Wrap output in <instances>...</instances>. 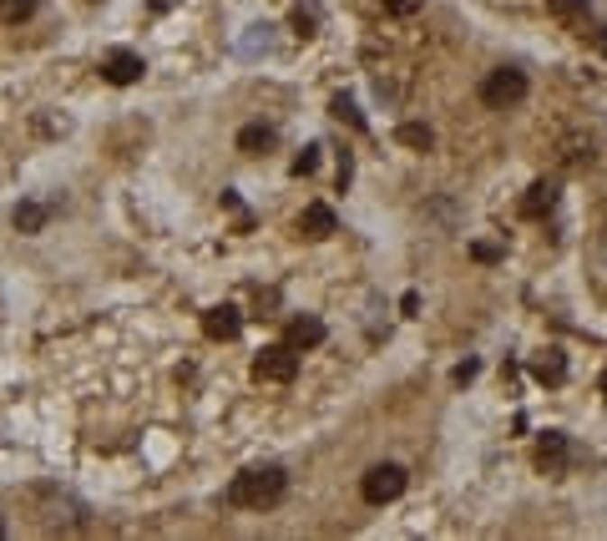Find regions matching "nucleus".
Here are the masks:
<instances>
[{"label": "nucleus", "instance_id": "obj_18", "mask_svg": "<svg viewBox=\"0 0 607 541\" xmlns=\"http://www.w3.org/2000/svg\"><path fill=\"white\" fill-rule=\"evenodd\" d=\"M335 116H339V122H349V127H364V122H360V112H354V102H345V96L335 102Z\"/></svg>", "mask_w": 607, "mask_h": 541}, {"label": "nucleus", "instance_id": "obj_9", "mask_svg": "<svg viewBox=\"0 0 607 541\" xmlns=\"http://www.w3.org/2000/svg\"><path fill=\"white\" fill-rule=\"evenodd\" d=\"M552 207H556V182H531L527 197H521V213L527 218H547Z\"/></svg>", "mask_w": 607, "mask_h": 541}, {"label": "nucleus", "instance_id": "obj_22", "mask_svg": "<svg viewBox=\"0 0 607 541\" xmlns=\"http://www.w3.org/2000/svg\"><path fill=\"white\" fill-rule=\"evenodd\" d=\"M597 390H602V395H607V370H602V380H597Z\"/></svg>", "mask_w": 607, "mask_h": 541}, {"label": "nucleus", "instance_id": "obj_12", "mask_svg": "<svg viewBox=\"0 0 607 541\" xmlns=\"http://www.w3.org/2000/svg\"><path fill=\"white\" fill-rule=\"evenodd\" d=\"M269 147H273V127H259V122H253V127L238 132V152L259 157V152H269Z\"/></svg>", "mask_w": 607, "mask_h": 541}, {"label": "nucleus", "instance_id": "obj_8", "mask_svg": "<svg viewBox=\"0 0 607 541\" xmlns=\"http://www.w3.org/2000/svg\"><path fill=\"white\" fill-rule=\"evenodd\" d=\"M299 233L304 238H329V233H339V223H335V213L324 203H309L304 213H299Z\"/></svg>", "mask_w": 607, "mask_h": 541}, {"label": "nucleus", "instance_id": "obj_7", "mask_svg": "<svg viewBox=\"0 0 607 541\" xmlns=\"http://www.w3.org/2000/svg\"><path fill=\"white\" fill-rule=\"evenodd\" d=\"M537 465H542L547 476H556V471L567 465V436H562V430H547V436L537 440Z\"/></svg>", "mask_w": 607, "mask_h": 541}, {"label": "nucleus", "instance_id": "obj_4", "mask_svg": "<svg viewBox=\"0 0 607 541\" xmlns=\"http://www.w3.org/2000/svg\"><path fill=\"white\" fill-rule=\"evenodd\" d=\"M400 491H405V471L400 465H370L360 481V496L370 506H390V501H400Z\"/></svg>", "mask_w": 607, "mask_h": 541}, {"label": "nucleus", "instance_id": "obj_2", "mask_svg": "<svg viewBox=\"0 0 607 541\" xmlns=\"http://www.w3.org/2000/svg\"><path fill=\"white\" fill-rule=\"evenodd\" d=\"M521 96H527V71H517V66H496L492 77L481 81V102L492 106V112L517 106Z\"/></svg>", "mask_w": 607, "mask_h": 541}, {"label": "nucleus", "instance_id": "obj_3", "mask_svg": "<svg viewBox=\"0 0 607 541\" xmlns=\"http://www.w3.org/2000/svg\"><path fill=\"white\" fill-rule=\"evenodd\" d=\"M299 374V349L294 344H269L253 360V380H263V385H289Z\"/></svg>", "mask_w": 607, "mask_h": 541}, {"label": "nucleus", "instance_id": "obj_6", "mask_svg": "<svg viewBox=\"0 0 607 541\" xmlns=\"http://www.w3.org/2000/svg\"><path fill=\"white\" fill-rule=\"evenodd\" d=\"M102 77L112 81V87H132V81L143 77V56L137 51H112L106 66H102Z\"/></svg>", "mask_w": 607, "mask_h": 541}, {"label": "nucleus", "instance_id": "obj_17", "mask_svg": "<svg viewBox=\"0 0 607 541\" xmlns=\"http://www.w3.org/2000/svg\"><path fill=\"white\" fill-rule=\"evenodd\" d=\"M314 168H319V147H304V152L294 157V172H299V178H309Z\"/></svg>", "mask_w": 607, "mask_h": 541}, {"label": "nucleus", "instance_id": "obj_14", "mask_svg": "<svg viewBox=\"0 0 607 541\" xmlns=\"http://www.w3.org/2000/svg\"><path fill=\"white\" fill-rule=\"evenodd\" d=\"M395 137H400L405 147H415V152H430V147H436V132H430L426 122H405V127L395 132Z\"/></svg>", "mask_w": 607, "mask_h": 541}, {"label": "nucleus", "instance_id": "obj_11", "mask_svg": "<svg viewBox=\"0 0 607 541\" xmlns=\"http://www.w3.org/2000/svg\"><path fill=\"white\" fill-rule=\"evenodd\" d=\"M289 344H294V349L324 344V324L319 319H294V324H289Z\"/></svg>", "mask_w": 607, "mask_h": 541}, {"label": "nucleus", "instance_id": "obj_1", "mask_svg": "<svg viewBox=\"0 0 607 541\" xmlns=\"http://www.w3.org/2000/svg\"><path fill=\"white\" fill-rule=\"evenodd\" d=\"M284 491H289V476L279 465H253V471L228 481V506H238V511H269V506L284 501Z\"/></svg>", "mask_w": 607, "mask_h": 541}, {"label": "nucleus", "instance_id": "obj_23", "mask_svg": "<svg viewBox=\"0 0 607 541\" xmlns=\"http://www.w3.org/2000/svg\"><path fill=\"white\" fill-rule=\"evenodd\" d=\"M0 536H5V527H0Z\"/></svg>", "mask_w": 607, "mask_h": 541}, {"label": "nucleus", "instance_id": "obj_21", "mask_svg": "<svg viewBox=\"0 0 607 541\" xmlns=\"http://www.w3.org/2000/svg\"><path fill=\"white\" fill-rule=\"evenodd\" d=\"M471 253H476L481 263H496V248H492V243H476V248H471Z\"/></svg>", "mask_w": 607, "mask_h": 541}, {"label": "nucleus", "instance_id": "obj_20", "mask_svg": "<svg viewBox=\"0 0 607 541\" xmlns=\"http://www.w3.org/2000/svg\"><path fill=\"white\" fill-rule=\"evenodd\" d=\"M476 374H481V364H476V360L455 364V385H471V380H476Z\"/></svg>", "mask_w": 607, "mask_h": 541}, {"label": "nucleus", "instance_id": "obj_10", "mask_svg": "<svg viewBox=\"0 0 607 541\" xmlns=\"http://www.w3.org/2000/svg\"><path fill=\"white\" fill-rule=\"evenodd\" d=\"M531 374H537L542 385H562V380H567V360H562V349H547L542 360L531 364Z\"/></svg>", "mask_w": 607, "mask_h": 541}, {"label": "nucleus", "instance_id": "obj_16", "mask_svg": "<svg viewBox=\"0 0 607 541\" xmlns=\"http://www.w3.org/2000/svg\"><path fill=\"white\" fill-rule=\"evenodd\" d=\"M547 11H552L556 21H582V15H587V0H547Z\"/></svg>", "mask_w": 607, "mask_h": 541}, {"label": "nucleus", "instance_id": "obj_19", "mask_svg": "<svg viewBox=\"0 0 607 541\" xmlns=\"http://www.w3.org/2000/svg\"><path fill=\"white\" fill-rule=\"evenodd\" d=\"M420 5H426V0H385V11H390V15H415Z\"/></svg>", "mask_w": 607, "mask_h": 541}, {"label": "nucleus", "instance_id": "obj_13", "mask_svg": "<svg viewBox=\"0 0 607 541\" xmlns=\"http://www.w3.org/2000/svg\"><path fill=\"white\" fill-rule=\"evenodd\" d=\"M46 218H51V207H46V203H21V207H15V228H21V233H41V228H46Z\"/></svg>", "mask_w": 607, "mask_h": 541}, {"label": "nucleus", "instance_id": "obj_5", "mask_svg": "<svg viewBox=\"0 0 607 541\" xmlns=\"http://www.w3.org/2000/svg\"><path fill=\"white\" fill-rule=\"evenodd\" d=\"M238 329H244V314L233 309V304H218V309L203 314V335L207 339H223V344H228V339H238Z\"/></svg>", "mask_w": 607, "mask_h": 541}, {"label": "nucleus", "instance_id": "obj_15", "mask_svg": "<svg viewBox=\"0 0 607 541\" xmlns=\"http://www.w3.org/2000/svg\"><path fill=\"white\" fill-rule=\"evenodd\" d=\"M36 15V0H0V26H21Z\"/></svg>", "mask_w": 607, "mask_h": 541}]
</instances>
